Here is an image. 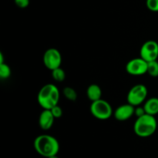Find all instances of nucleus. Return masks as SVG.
<instances>
[{
  "instance_id": "obj_1",
  "label": "nucleus",
  "mask_w": 158,
  "mask_h": 158,
  "mask_svg": "<svg viewBox=\"0 0 158 158\" xmlns=\"http://www.w3.org/2000/svg\"><path fill=\"white\" fill-rule=\"evenodd\" d=\"M33 147L40 155L46 158L57 155L60 151V143L57 139L47 134H43L35 137Z\"/></svg>"
},
{
  "instance_id": "obj_18",
  "label": "nucleus",
  "mask_w": 158,
  "mask_h": 158,
  "mask_svg": "<svg viewBox=\"0 0 158 158\" xmlns=\"http://www.w3.org/2000/svg\"><path fill=\"white\" fill-rule=\"evenodd\" d=\"M50 110L56 119L60 118L63 116V110H62V108L59 105L53 106L52 109H50Z\"/></svg>"
},
{
  "instance_id": "obj_20",
  "label": "nucleus",
  "mask_w": 158,
  "mask_h": 158,
  "mask_svg": "<svg viewBox=\"0 0 158 158\" xmlns=\"http://www.w3.org/2000/svg\"><path fill=\"white\" fill-rule=\"evenodd\" d=\"M144 114H146V112H145V110L143 108V106H135V113H134V115L137 116V117H140L141 116L144 115Z\"/></svg>"
},
{
  "instance_id": "obj_19",
  "label": "nucleus",
  "mask_w": 158,
  "mask_h": 158,
  "mask_svg": "<svg viewBox=\"0 0 158 158\" xmlns=\"http://www.w3.org/2000/svg\"><path fill=\"white\" fill-rule=\"evenodd\" d=\"M16 6L21 9H25L29 5V0H14Z\"/></svg>"
},
{
  "instance_id": "obj_12",
  "label": "nucleus",
  "mask_w": 158,
  "mask_h": 158,
  "mask_svg": "<svg viewBox=\"0 0 158 158\" xmlns=\"http://www.w3.org/2000/svg\"><path fill=\"white\" fill-rule=\"evenodd\" d=\"M86 95L88 99L92 102L100 100L102 97L101 88L97 84H91L86 89Z\"/></svg>"
},
{
  "instance_id": "obj_16",
  "label": "nucleus",
  "mask_w": 158,
  "mask_h": 158,
  "mask_svg": "<svg viewBox=\"0 0 158 158\" xmlns=\"http://www.w3.org/2000/svg\"><path fill=\"white\" fill-rule=\"evenodd\" d=\"M11 68L6 63H0V77L2 80L8 79L11 76Z\"/></svg>"
},
{
  "instance_id": "obj_4",
  "label": "nucleus",
  "mask_w": 158,
  "mask_h": 158,
  "mask_svg": "<svg viewBox=\"0 0 158 158\" xmlns=\"http://www.w3.org/2000/svg\"><path fill=\"white\" fill-rule=\"evenodd\" d=\"M89 110L95 118L100 120H108L114 113L111 105L107 101L102 99L92 102Z\"/></svg>"
},
{
  "instance_id": "obj_10",
  "label": "nucleus",
  "mask_w": 158,
  "mask_h": 158,
  "mask_svg": "<svg viewBox=\"0 0 158 158\" xmlns=\"http://www.w3.org/2000/svg\"><path fill=\"white\" fill-rule=\"evenodd\" d=\"M50 110H43L39 117V125L43 131H48L52 127L55 120Z\"/></svg>"
},
{
  "instance_id": "obj_2",
  "label": "nucleus",
  "mask_w": 158,
  "mask_h": 158,
  "mask_svg": "<svg viewBox=\"0 0 158 158\" xmlns=\"http://www.w3.org/2000/svg\"><path fill=\"white\" fill-rule=\"evenodd\" d=\"M60 90L56 85L48 83L39 91L37 100L43 110H50L58 105L60 100Z\"/></svg>"
},
{
  "instance_id": "obj_21",
  "label": "nucleus",
  "mask_w": 158,
  "mask_h": 158,
  "mask_svg": "<svg viewBox=\"0 0 158 158\" xmlns=\"http://www.w3.org/2000/svg\"><path fill=\"white\" fill-rule=\"evenodd\" d=\"M4 63V59H3L2 53H0V63Z\"/></svg>"
},
{
  "instance_id": "obj_9",
  "label": "nucleus",
  "mask_w": 158,
  "mask_h": 158,
  "mask_svg": "<svg viewBox=\"0 0 158 158\" xmlns=\"http://www.w3.org/2000/svg\"><path fill=\"white\" fill-rule=\"evenodd\" d=\"M134 113H135V106L127 103L118 106L114 110V116L116 120L119 121H125L131 118L134 115Z\"/></svg>"
},
{
  "instance_id": "obj_7",
  "label": "nucleus",
  "mask_w": 158,
  "mask_h": 158,
  "mask_svg": "<svg viewBox=\"0 0 158 158\" xmlns=\"http://www.w3.org/2000/svg\"><path fill=\"white\" fill-rule=\"evenodd\" d=\"M148 63L141 57L130 60L126 66L127 73L132 76H141L148 73Z\"/></svg>"
},
{
  "instance_id": "obj_8",
  "label": "nucleus",
  "mask_w": 158,
  "mask_h": 158,
  "mask_svg": "<svg viewBox=\"0 0 158 158\" xmlns=\"http://www.w3.org/2000/svg\"><path fill=\"white\" fill-rule=\"evenodd\" d=\"M142 59L147 62L157 60L158 58V43L154 40H148L142 45L140 50Z\"/></svg>"
},
{
  "instance_id": "obj_13",
  "label": "nucleus",
  "mask_w": 158,
  "mask_h": 158,
  "mask_svg": "<svg viewBox=\"0 0 158 158\" xmlns=\"http://www.w3.org/2000/svg\"><path fill=\"white\" fill-rule=\"evenodd\" d=\"M52 77L55 81L63 82L66 78V73L61 67H59L52 70Z\"/></svg>"
},
{
  "instance_id": "obj_11",
  "label": "nucleus",
  "mask_w": 158,
  "mask_h": 158,
  "mask_svg": "<svg viewBox=\"0 0 158 158\" xmlns=\"http://www.w3.org/2000/svg\"><path fill=\"white\" fill-rule=\"evenodd\" d=\"M143 108L147 114L155 116L158 114V98L151 97L148 99L143 104Z\"/></svg>"
},
{
  "instance_id": "obj_15",
  "label": "nucleus",
  "mask_w": 158,
  "mask_h": 158,
  "mask_svg": "<svg viewBox=\"0 0 158 158\" xmlns=\"http://www.w3.org/2000/svg\"><path fill=\"white\" fill-rule=\"evenodd\" d=\"M148 73L152 77H158V62L157 60L148 62Z\"/></svg>"
},
{
  "instance_id": "obj_3",
  "label": "nucleus",
  "mask_w": 158,
  "mask_h": 158,
  "mask_svg": "<svg viewBox=\"0 0 158 158\" xmlns=\"http://www.w3.org/2000/svg\"><path fill=\"white\" fill-rule=\"evenodd\" d=\"M157 122L154 116L144 114L137 117L134 125V131L140 137H149L156 132Z\"/></svg>"
},
{
  "instance_id": "obj_5",
  "label": "nucleus",
  "mask_w": 158,
  "mask_h": 158,
  "mask_svg": "<svg viewBox=\"0 0 158 158\" xmlns=\"http://www.w3.org/2000/svg\"><path fill=\"white\" fill-rule=\"evenodd\" d=\"M148 90L143 84H137L130 89L127 94V103L134 106H140L148 97Z\"/></svg>"
},
{
  "instance_id": "obj_14",
  "label": "nucleus",
  "mask_w": 158,
  "mask_h": 158,
  "mask_svg": "<svg viewBox=\"0 0 158 158\" xmlns=\"http://www.w3.org/2000/svg\"><path fill=\"white\" fill-rule=\"evenodd\" d=\"M63 95L67 100L70 101H75L77 99V93L73 88L72 87H65L63 90Z\"/></svg>"
},
{
  "instance_id": "obj_22",
  "label": "nucleus",
  "mask_w": 158,
  "mask_h": 158,
  "mask_svg": "<svg viewBox=\"0 0 158 158\" xmlns=\"http://www.w3.org/2000/svg\"><path fill=\"white\" fill-rule=\"evenodd\" d=\"M48 158H60V157H59L57 155H55V156H52V157H49Z\"/></svg>"
},
{
  "instance_id": "obj_17",
  "label": "nucleus",
  "mask_w": 158,
  "mask_h": 158,
  "mask_svg": "<svg viewBox=\"0 0 158 158\" xmlns=\"http://www.w3.org/2000/svg\"><path fill=\"white\" fill-rule=\"evenodd\" d=\"M146 6L151 12H158V0H147Z\"/></svg>"
},
{
  "instance_id": "obj_6",
  "label": "nucleus",
  "mask_w": 158,
  "mask_h": 158,
  "mask_svg": "<svg viewBox=\"0 0 158 158\" xmlns=\"http://www.w3.org/2000/svg\"><path fill=\"white\" fill-rule=\"evenodd\" d=\"M43 63L51 71L61 66L62 55L56 48H49L43 55Z\"/></svg>"
}]
</instances>
